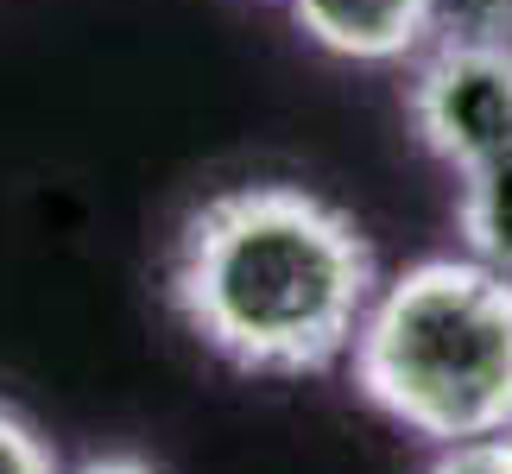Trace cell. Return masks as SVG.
<instances>
[{
    "instance_id": "cell-1",
    "label": "cell",
    "mask_w": 512,
    "mask_h": 474,
    "mask_svg": "<svg viewBox=\"0 0 512 474\" xmlns=\"http://www.w3.org/2000/svg\"><path fill=\"white\" fill-rule=\"evenodd\" d=\"M171 310L209 354L266 380L336 367L380 291L361 222L304 184H234L177 228Z\"/></svg>"
},
{
    "instance_id": "cell-2",
    "label": "cell",
    "mask_w": 512,
    "mask_h": 474,
    "mask_svg": "<svg viewBox=\"0 0 512 474\" xmlns=\"http://www.w3.org/2000/svg\"><path fill=\"white\" fill-rule=\"evenodd\" d=\"M354 386L424 443L512 424V279L481 260H418L354 329Z\"/></svg>"
},
{
    "instance_id": "cell-3",
    "label": "cell",
    "mask_w": 512,
    "mask_h": 474,
    "mask_svg": "<svg viewBox=\"0 0 512 474\" xmlns=\"http://www.w3.org/2000/svg\"><path fill=\"white\" fill-rule=\"evenodd\" d=\"M405 114L424 152H437L449 171L512 152V45H424L405 83Z\"/></svg>"
},
{
    "instance_id": "cell-4",
    "label": "cell",
    "mask_w": 512,
    "mask_h": 474,
    "mask_svg": "<svg viewBox=\"0 0 512 474\" xmlns=\"http://www.w3.org/2000/svg\"><path fill=\"white\" fill-rule=\"evenodd\" d=\"M298 32L329 57L405 64L430 45V0H285Z\"/></svg>"
},
{
    "instance_id": "cell-5",
    "label": "cell",
    "mask_w": 512,
    "mask_h": 474,
    "mask_svg": "<svg viewBox=\"0 0 512 474\" xmlns=\"http://www.w3.org/2000/svg\"><path fill=\"white\" fill-rule=\"evenodd\" d=\"M456 177H462L456 228H462L468 260H481L512 279V152L481 158V165H468Z\"/></svg>"
},
{
    "instance_id": "cell-6",
    "label": "cell",
    "mask_w": 512,
    "mask_h": 474,
    "mask_svg": "<svg viewBox=\"0 0 512 474\" xmlns=\"http://www.w3.org/2000/svg\"><path fill=\"white\" fill-rule=\"evenodd\" d=\"M512 45V0H430V45Z\"/></svg>"
},
{
    "instance_id": "cell-7",
    "label": "cell",
    "mask_w": 512,
    "mask_h": 474,
    "mask_svg": "<svg viewBox=\"0 0 512 474\" xmlns=\"http://www.w3.org/2000/svg\"><path fill=\"white\" fill-rule=\"evenodd\" d=\"M0 474H64L51 456V443L7 405H0Z\"/></svg>"
},
{
    "instance_id": "cell-8",
    "label": "cell",
    "mask_w": 512,
    "mask_h": 474,
    "mask_svg": "<svg viewBox=\"0 0 512 474\" xmlns=\"http://www.w3.org/2000/svg\"><path fill=\"white\" fill-rule=\"evenodd\" d=\"M70 474H159V468H146L140 456H89V462H76Z\"/></svg>"
}]
</instances>
